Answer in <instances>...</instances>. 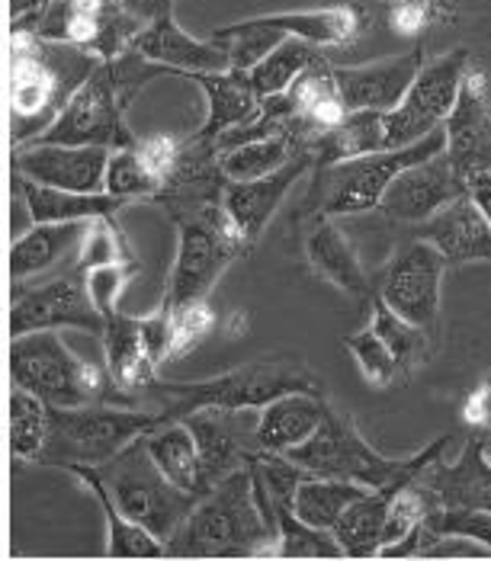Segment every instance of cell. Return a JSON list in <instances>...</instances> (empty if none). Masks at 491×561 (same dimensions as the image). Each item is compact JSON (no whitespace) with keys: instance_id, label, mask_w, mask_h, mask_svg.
Wrapping results in <instances>:
<instances>
[{"instance_id":"obj_48","label":"cell","mask_w":491,"mask_h":561,"mask_svg":"<svg viewBox=\"0 0 491 561\" xmlns=\"http://www.w3.org/2000/svg\"><path fill=\"white\" fill-rule=\"evenodd\" d=\"M135 151L141 154V161L155 171L158 180H164L168 171L174 168V161H178V151H180V138L174 135H145V138H135ZM161 190V186H158Z\"/></svg>"},{"instance_id":"obj_21","label":"cell","mask_w":491,"mask_h":561,"mask_svg":"<svg viewBox=\"0 0 491 561\" xmlns=\"http://www.w3.org/2000/svg\"><path fill=\"white\" fill-rule=\"evenodd\" d=\"M315 168V161L309 154L293 158L286 168H279L270 176L261 180H228L222 193V209L228 221L235 225V231L241 234V241L248 248H254L267 228V221L276 216V209L283 206L286 193L296 186V180L302 173H309Z\"/></svg>"},{"instance_id":"obj_20","label":"cell","mask_w":491,"mask_h":561,"mask_svg":"<svg viewBox=\"0 0 491 561\" xmlns=\"http://www.w3.org/2000/svg\"><path fill=\"white\" fill-rule=\"evenodd\" d=\"M427 55L421 45L408 48L402 55H389L369 65H354V68H334L338 90L347 103V110H376L389 113L404 100L414 78L421 75Z\"/></svg>"},{"instance_id":"obj_14","label":"cell","mask_w":491,"mask_h":561,"mask_svg":"<svg viewBox=\"0 0 491 561\" xmlns=\"http://www.w3.org/2000/svg\"><path fill=\"white\" fill-rule=\"evenodd\" d=\"M33 331H88L103 337L106 318L90 299L88 273L81 266L48 279L43 286L16 293L10 311V334L23 337Z\"/></svg>"},{"instance_id":"obj_25","label":"cell","mask_w":491,"mask_h":561,"mask_svg":"<svg viewBox=\"0 0 491 561\" xmlns=\"http://www.w3.org/2000/svg\"><path fill=\"white\" fill-rule=\"evenodd\" d=\"M418 238L431 241L453 266L491 260V225L469 196L449 203L437 216L421 221Z\"/></svg>"},{"instance_id":"obj_44","label":"cell","mask_w":491,"mask_h":561,"mask_svg":"<svg viewBox=\"0 0 491 561\" xmlns=\"http://www.w3.org/2000/svg\"><path fill=\"white\" fill-rule=\"evenodd\" d=\"M449 13H453L449 0H389L386 30L396 39H418L431 26L444 23Z\"/></svg>"},{"instance_id":"obj_43","label":"cell","mask_w":491,"mask_h":561,"mask_svg":"<svg viewBox=\"0 0 491 561\" xmlns=\"http://www.w3.org/2000/svg\"><path fill=\"white\" fill-rule=\"evenodd\" d=\"M123 260H135L133 248L123 234V228L113 218H90L88 234L81 241L78 251V263L84 273L96 270V266H110V263H123Z\"/></svg>"},{"instance_id":"obj_30","label":"cell","mask_w":491,"mask_h":561,"mask_svg":"<svg viewBox=\"0 0 491 561\" xmlns=\"http://www.w3.org/2000/svg\"><path fill=\"white\" fill-rule=\"evenodd\" d=\"M68 472L88 484L93 501L100 504V511L106 517V539H110L106 556L110 559H161L164 556V542L119 511V504L113 501V494L96 472V466H75Z\"/></svg>"},{"instance_id":"obj_6","label":"cell","mask_w":491,"mask_h":561,"mask_svg":"<svg viewBox=\"0 0 491 561\" xmlns=\"http://www.w3.org/2000/svg\"><path fill=\"white\" fill-rule=\"evenodd\" d=\"M13 386L33 391L48 408L123 404L133 408L110 379L106 366L81 359L55 331H33L10 344Z\"/></svg>"},{"instance_id":"obj_32","label":"cell","mask_w":491,"mask_h":561,"mask_svg":"<svg viewBox=\"0 0 491 561\" xmlns=\"http://www.w3.org/2000/svg\"><path fill=\"white\" fill-rule=\"evenodd\" d=\"M23 199L26 209L33 216V225H45V221H90V218H113L123 213L126 199L113 196V193H71V190H55V186H43L33 180H23Z\"/></svg>"},{"instance_id":"obj_22","label":"cell","mask_w":491,"mask_h":561,"mask_svg":"<svg viewBox=\"0 0 491 561\" xmlns=\"http://www.w3.org/2000/svg\"><path fill=\"white\" fill-rule=\"evenodd\" d=\"M100 341L106 350V369L113 386L133 408H141V398L151 389L158 373V363L145 337V321L126 311H113L106 318V331Z\"/></svg>"},{"instance_id":"obj_24","label":"cell","mask_w":491,"mask_h":561,"mask_svg":"<svg viewBox=\"0 0 491 561\" xmlns=\"http://www.w3.org/2000/svg\"><path fill=\"white\" fill-rule=\"evenodd\" d=\"M133 48L138 55H145L148 61H158L178 75L231 71V58H228L225 45L213 43V39H193L190 33L180 30L174 13L151 20L133 43Z\"/></svg>"},{"instance_id":"obj_1","label":"cell","mask_w":491,"mask_h":561,"mask_svg":"<svg viewBox=\"0 0 491 561\" xmlns=\"http://www.w3.org/2000/svg\"><path fill=\"white\" fill-rule=\"evenodd\" d=\"M100 65L103 58L90 55L78 45L48 43L36 33L10 30V61H7L10 141L23 148L43 138Z\"/></svg>"},{"instance_id":"obj_41","label":"cell","mask_w":491,"mask_h":561,"mask_svg":"<svg viewBox=\"0 0 491 561\" xmlns=\"http://www.w3.org/2000/svg\"><path fill=\"white\" fill-rule=\"evenodd\" d=\"M424 556L441 539H466L472 546H482L491 556V514L489 511H453V507H437L424 517Z\"/></svg>"},{"instance_id":"obj_19","label":"cell","mask_w":491,"mask_h":561,"mask_svg":"<svg viewBox=\"0 0 491 561\" xmlns=\"http://www.w3.org/2000/svg\"><path fill=\"white\" fill-rule=\"evenodd\" d=\"M113 151L96 145H23L16 151V171L23 180L71 190V193H103L106 168Z\"/></svg>"},{"instance_id":"obj_35","label":"cell","mask_w":491,"mask_h":561,"mask_svg":"<svg viewBox=\"0 0 491 561\" xmlns=\"http://www.w3.org/2000/svg\"><path fill=\"white\" fill-rule=\"evenodd\" d=\"M299 154L302 151L296 148V141L289 135H270V138H258V141L225 151L222 171L228 180H261V176H270L279 168H286Z\"/></svg>"},{"instance_id":"obj_53","label":"cell","mask_w":491,"mask_h":561,"mask_svg":"<svg viewBox=\"0 0 491 561\" xmlns=\"http://www.w3.org/2000/svg\"><path fill=\"white\" fill-rule=\"evenodd\" d=\"M23 7H26V0H13V16H16V13H20Z\"/></svg>"},{"instance_id":"obj_51","label":"cell","mask_w":491,"mask_h":561,"mask_svg":"<svg viewBox=\"0 0 491 561\" xmlns=\"http://www.w3.org/2000/svg\"><path fill=\"white\" fill-rule=\"evenodd\" d=\"M469 199L479 206V213L486 216V221L491 225V171L476 173L469 180Z\"/></svg>"},{"instance_id":"obj_28","label":"cell","mask_w":491,"mask_h":561,"mask_svg":"<svg viewBox=\"0 0 491 561\" xmlns=\"http://www.w3.org/2000/svg\"><path fill=\"white\" fill-rule=\"evenodd\" d=\"M328 401L312 391H289L273 398L258 414V446L264 453H289L302 446L324 421Z\"/></svg>"},{"instance_id":"obj_33","label":"cell","mask_w":491,"mask_h":561,"mask_svg":"<svg viewBox=\"0 0 491 561\" xmlns=\"http://www.w3.org/2000/svg\"><path fill=\"white\" fill-rule=\"evenodd\" d=\"M148 453L155 456L158 469L178 484L180 491L193 494V497H206V478H203V459H199V446L196 436L186 427V421H164L161 427L145 433Z\"/></svg>"},{"instance_id":"obj_45","label":"cell","mask_w":491,"mask_h":561,"mask_svg":"<svg viewBox=\"0 0 491 561\" xmlns=\"http://www.w3.org/2000/svg\"><path fill=\"white\" fill-rule=\"evenodd\" d=\"M344 346L354 353V359H357V366L363 369V376H366L373 386H392V382L402 376L396 353H392L389 344L379 337V331H376L373 324L363 328L359 334L344 337Z\"/></svg>"},{"instance_id":"obj_26","label":"cell","mask_w":491,"mask_h":561,"mask_svg":"<svg viewBox=\"0 0 491 561\" xmlns=\"http://www.w3.org/2000/svg\"><path fill=\"white\" fill-rule=\"evenodd\" d=\"M302 248L318 279L331 283L334 289L354 299L373 296V283L359 263L357 251L351 248L347 234L334 225V218H312V228L306 231Z\"/></svg>"},{"instance_id":"obj_52","label":"cell","mask_w":491,"mask_h":561,"mask_svg":"<svg viewBox=\"0 0 491 561\" xmlns=\"http://www.w3.org/2000/svg\"><path fill=\"white\" fill-rule=\"evenodd\" d=\"M43 3H48V0H26V7H23L20 13H26V10H33V7H43Z\"/></svg>"},{"instance_id":"obj_3","label":"cell","mask_w":491,"mask_h":561,"mask_svg":"<svg viewBox=\"0 0 491 561\" xmlns=\"http://www.w3.org/2000/svg\"><path fill=\"white\" fill-rule=\"evenodd\" d=\"M289 391H312L321 394L318 376L306 363L296 359H254L222 376L203 382H151L145 391L148 404L161 421H183L199 408H222V411H261L279 394Z\"/></svg>"},{"instance_id":"obj_15","label":"cell","mask_w":491,"mask_h":561,"mask_svg":"<svg viewBox=\"0 0 491 561\" xmlns=\"http://www.w3.org/2000/svg\"><path fill=\"white\" fill-rule=\"evenodd\" d=\"M258 414L261 411H222V408H199L186 421L196 436L203 478L213 491L225 478L244 469L258 453Z\"/></svg>"},{"instance_id":"obj_11","label":"cell","mask_w":491,"mask_h":561,"mask_svg":"<svg viewBox=\"0 0 491 561\" xmlns=\"http://www.w3.org/2000/svg\"><path fill=\"white\" fill-rule=\"evenodd\" d=\"M469 48H453L441 58L424 61L421 75L414 78L411 90L404 93V100L382 113L386 123V151L408 148L421 138H427L434 129H441L447 123V116L456 106L463 78L469 71Z\"/></svg>"},{"instance_id":"obj_23","label":"cell","mask_w":491,"mask_h":561,"mask_svg":"<svg viewBox=\"0 0 491 561\" xmlns=\"http://www.w3.org/2000/svg\"><path fill=\"white\" fill-rule=\"evenodd\" d=\"M421 481L434 491L441 507L453 511H489L491 514V459L489 446L469 436L456 462L437 459Z\"/></svg>"},{"instance_id":"obj_46","label":"cell","mask_w":491,"mask_h":561,"mask_svg":"<svg viewBox=\"0 0 491 561\" xmlns=\"http://www.w3.org/2000/svg\"><path fill=\"white\" fill-rule=\"evenodd\" d=\"M216 311L209 302H193L183 308H171V350H168V363H174L180 356H186L196 344H203L209 337V331L216 328Z\"/></svg>"},{"instance_id":"obj_2","label":"cell","mask_w":491,"mask_h":561,"mask_svg":"<svg viewBox=\"0 0 491 561\" xmlns=\"http://www.w3.org/2000/svg\"><path fill=\"white\" fill-rule=\"evenodd\" d=\"M276 559V529L258 497L251 469H238L206 497L164 542V559Z\"/></svg>"},{"instance_id":"obj_10","label":"cell","mask_w":491,"mask_h":561,"mask_svg":"<svg viewBox=\"0 0 491 561\" xmlns=\"http://www.w3.org/2000/svg\"><path fill=\"white\" fill-rule=\"evenodd\" d=\"M13 30L36 33L48 43L78 45L90 55L113 61L129 51L145 23L116 0H48L13 16Z\"/></svg>"},{"instance_id":"obj_42","label":"cell","mask_w":491,"mask_h":561,"mask_svg":"<svg viewBox=\"0 0 491 561\" xmlns=\"http://www.w3.org/2000/svg\"><path fill=\"white\" fill-rule=\"evenodd\" d=\"M158 186H161V180L141 161L135 145L113 151L110 168H106V183H103L106 193H113L126 203H138V199H151L158 193Z\"/></svg>"},{"instance_id":"obj_18","label":"cell","mask_w":491,"mask_h":561,"mask_svg":"<svg viewBox=\"0 0 491 561\" xmlns=\"http://www.w3.org/2000/svg\"><path fill=\"white\" fill-rule=\"evenodd\" d=\"M444 131L449 161L466 183L476 173L491 171V100L482 71H466Z\"/></svg>"},{"instance_id":"obj_49","label":"cell","mask_w":491,"mask_h":561,"mask_svg":"<svg viewBox=\"0 0 491 561\" xmlns=\"http://www.w3.org/2000/svg\"><path fill=\"white\" fill-rule=\"evenodd\" d=\"M463 421L472 431H491V376L469 391V398L463 404Z\"/></svg>"},{"instance_id":"obj_54","label":"cell","mask_w":491,"mask_h":561,"mask_svg":"<svg viewBox=\"0 0 491 561\" xmlns=\"http://www.w3.org/2000/svg\"><path fill=\"white\" fill-rule=\"evenodd\" d=\"M489 459H491V446H489Z\"/></svg>"},{"instance_id":"obj_37","label":"cell","mask_w":491,"mask_h":561,"mask_svg":"<svg viewBox=\"0 0 491 561\" xmlns=\"http://www.w3.org/2000/svg\"><path fill=\"white\" fill-rule=\"evenodd\" d=\"M318 55H321L318 45L306 43V39H296V36H286L258 68H251V81H254L261 96L286 93Z\"/></svg>"},{"instance_id":"obj_5","label":"cell","mask_w":491,"mask_h":561,"mask_svg":"<svg viewBox=\"0 0 491 561\" xmlns=\"http://www.w3.org/2000/svg\"><path fill=\"white\" fill-rule=\"evenodd\" d=\"M447 151V131L444 126L434 129L427 138L396 148V151H373V154H359L347 158L338 164H324L312 168V186L306 193L302 209L296 213V221H309V218H344L359 216L369 209H379L389 183L411 164L427 161L434 154Z\"/></svg>"},{"instance_id":"obj_38","label":"cell","mask_w":491,"mask_h":561,"mask_svg":"<svg viewBox=\"0 0 491 561\" xmlns=\"http://www.w3.org/2000/svg\"><path fill=\"white\" fill-rule=\"evenodd\" d=\"M369 324L379 331V337H382V341L389 344V350L396 353L399 369H402V379H408L421 363H427V356H431L427 334H431V331H424V328L404 321L402 314H396L379 296H373V321H369Z\"/></svg>"},{"instance_id":"obj_31","label":"cell","mask_w":491,"mask_h":561,"mask_svg":"<svg viewBox=\"0 0 491 561\" xmlns=\"http://www.w3.org/2000/svg\"><path fill=\"white\" fill-rule=\"evenodd\" d=\"M411 484V481H392L386 488L366 491L359 501H354L344 517L334 523V539L344 549V559H376L382 549V533H386V517H389V501L392 494Z\"/></svg>"},{"instance_id":"obj_17","label":"cell","mask_w":491,"mask_h":561,"mask_svg":"<svg viewBox=\"0 0 491 561\" xmlns=\"http://www.w3.org/2000/svg\"><path fill=\"white\" fill-rule=\"evenodd\" d=\"M225 183L228 176L222 171V154L216 141L196 131V135L180 138L178 161L161 180V190L151 196V203L168 209L171 216L196 213V209L222 203Z\"/></svg>"},{"instance_id":"obj_4","label":"cell","mask_w":491,"mask_h":561,"mask_svg":"<svg viewBox=\"0 0 491 561\" xmlns=\"http://www.w3.org/2000/svg\"><path fill=\"white\" fill-rule=\"evenodd\" d=\"M447 446L449 436H437L431 446L418 449L408 459H389V456L376 453V446L366 443L354 417H347L328 404L321 427L302 446L289 449L286 456L312 476L344 478V481H357L366 488H386L392 481H414L424 476L437 459H444Z\"/></svg>"},{"instance_id":"obj_36","label":"cell","mask_w":491,"mask_h":561,"mask_svg":"<svg viewBox=\"0 0 491 561\" xmlns=\"http://www.w3.org/2000/svg\"><path fill=\"white\" fill-rule=\"evenodd\" d=\"M48 424H52V408L33 391L13 386L10 391V446L13 456L23 462H36L48 439Z\"/></svg>"},{"instance_id":"obj_47","label":"cell","mask_w":491,"mask_h":561,"mask_svg":"<svg viewBox=\"0 0 491 561\" xmlns=\"http://www.w3.org/2000/svg\"><path fill=\"white\" fill-rule=\"evenodd\" d=\"M138 273V260H123V263H110V266H96L88 273V289L93 305L103 311V318H110L113 311H119V296L126 289V283Z\"/></svg>"},{"instance_id":"obj_50","label":"cell","mask_w":491,"mask_h":561,"mask_svg":"<svg viewBox=\"0 0 491 561\" xmlns=\"http://www.w3.org/2000/svg\"><path fill=\"white\" fill-rule=\"evenodd\" d=\"M119 7H126L135 20H141L145 26L164 13H174V0H116Z\"/></svg>"},{"instance_id":"obj_9","label":"cell","mask_w":491,"mask_h":561,"mask_svg":"<svg viewBox=\"0 0 491 561\" xmlns=\"http://www.w3.org/2000/svg\"><path fill=\"white\" fill-rule=\"evenodd\" d=\"M96 472L106 481L119 511L138 526H145L148 533H155L161 542H168L178 533L180 523L190 517V511L199 501L180 491L178 484L158 469L155 456L148 453L145 436H138L110 462L96 466Z\"/></svg>"},{"instance_id":"obj_39","label":"cell","mask_w":491,"mask_h":561,"mask_svg":"<svg viewBox=\"0 0 491 561\" xmlns=\"http://www.w3.org/2000/svg\"><path fill=\"white\" fill-rule=\"evenodd\" d=\"M276 519H279L276 559H344V549L331 529L299 519L293 507H279Z\"/></svg>"},{"instance_id":"obj_34","label":"cell","mask_w":491,"mask_h":561,"mask_svg":"<svg viewBox=\"0 0 491 561\" xmlns=\"http://www.w3.org/2000/svg\"><path fill=\"white\" fill-rule=\"evenodd\" d=\"M366 491H373V488L357 484V481H344V478L309 476L296 491L293 511H296V517L312 523V526L334 529V523L344 517V511L354 501H359Z\"/></svg>"},{"instance_id":"obj_16","label":"cell","mask_w":491,"mask_h":561,"mask_svg":"<svg viewBox=\"0 0 491 561\" xmlns=\"http://www.w3.org/2000/svg\"><path fill=\"white\" fill-rule=\"evenodd\" d=\"M463 196H469V183L456 173L447 151H441L427 161L404 168L389 183V190L379 203V213L392 221L421 225Z\"/></svg>"},{"instance_id":"obj_8","label":"cell","mask_w":491,"mask_h":561,"mask_svg":"<svg viewBox=\"0 0 491 561\" xmlns=\"http://www.w3.org/2000/svg\"><path fill=\"white\" fill-rule=\"evenodd\" d=\"M171 218L178 225V257L161 302L168 308H183L209 299L219 276L251 248L228 221L222 203Z\"/></svg>"},{"instance_id":"obj_12","label":"cell","mask_w":491,"mask_h":561,"mask_svg":"<svg viewBox=\"0 0 491 561\" xmlns=\"http://www.w3.org/2000/svg\"><path fill=\"white\" fill-rule=\"evenodd\" d=\"M129 100L116 84L110 61H103L84 87L71 96V103L61 110V116L45 131L43 145H96V148H133L135 135L126 123Z\"/></svg>"},{"instance_id":"obj_7","label":"cell","mask_w":491,"mask_h":561,"mask_svg":"<svg viewBox=\"0 0 491 561\" xmlns=\"http://www.w3.org/2000/svg\"><path fill=\"white\" fill-rule=\"evenodd\" d=\"M161 414L123 404H84V408H52L48 439L39 453V466L75 469L103 466L119 456L138 436L161 427Z\"/></svg>"},{"instance_id":"obj_40","label":"cell","mask_w":491,"mask_h":561,"mask_svg":"<svg viewBox=\"0 0 491 561\" xmlns=\"http://www.w3.org/2000/svg\"><path fill=\"white\" fill-rule=\"evenodd\" d=\"M209 39L225 45V51H228V58H231V68L251 71V68H258V65H261L286 36L276 33V30H270L264 23H258V16H251V20H241V23H231V26H219Z\"/></svg>"},{"instance_id":"obj_29","label":"cell","mask_w":491,"mask_h":561,"mask_svg":"<svg viewBox=\"0 0 491 561\" xmlns=\"http://www.w3.org/2000/svg\"><path fill=\"white\" fill-rule=\"evenodd\" d=\"M88 228L90 221H45V225H33L10 248L13 283H26L30 276H39L45 270L58 266L68 254H78Z\"/></svg>"},{"instance_id":"obj_27","label":"cell","mask_w":491,"mask_h":561,"mask_svg":"<svg viewBox=\"0 0 491 561\" xmlns=\"http://www.w3.org/2000/svg\"><path fill=\"white\" fill-rule=\"evenodd\" d=\"M183 78L203 87L206 103H209L206 123L199 129L203 138L216 141L222 131L244 126V123L261 116L264 96L258 93V87L251 81V71L231 68V71H213V75H183Z\"/></svg>"},{"instance_id":"obj_13","label":"cell","mask_w":491,"mask_h":561,"mask_svg":"<svg viewBox=\"0 0 491 561\" xmlns=\"http://www.w3.org/2000/svg\"><path fill=\"white\" fill-rule=\"evenodd\" d=\"M447 266L444 254L431 241L414 238L379 270L373 296H379L404 321L434 331L441 321V283Z\"/></svg>"}]
</instances>
